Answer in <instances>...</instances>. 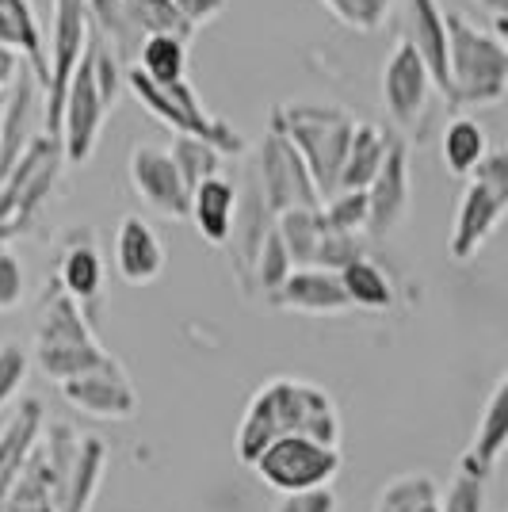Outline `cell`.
<instances>
[{"label": "cell", "mask_w": 508, "mask_h": 512, "mask_svg": "<svg viewBox=\"0 0 508 512\" xmlns=\"http://www.w3.org/2000/svg\"><path fill=\"white\" fill-rule=\"evenodd\" d=\"M0 46H16L20 50V31H16V23H12V16L4 8H0Z\"/></svg>", "instance_id": "obj_41"}, {"label": "cell", "mask_w": 508, "mask_h": 512, "mask_svg": "<svg viewBox=\"0 0 508 512\" xmlns=\"http://www.w3.org/2000/svg\"><path fill=\"white\" fill-rule=\"evenodd\" d=\"M62 394L69 406L85 409L92 417H104V421H130L138 413V390L127 379V371L119 363L100 367V371H88L77 379H65Z\"/></svg>", "instance_id": "obj_15"}, {"label": "cell", "mask_w": 508, "mask_h": 512, "mask_svg": "<svg viewBox=\"0 0 508 512\" xmlns=\"http://www.w3.org/2000/svg\"><path fill=\"white\" fill-rule=\"evenodd\" d=\"M104 467H107L104 440L100 436H81L77 459H73L69 478H65L62 512H92V501H96L100 482H104Z\"/></svg>", "instance_id": "obj_22"}, {"label": "cell", "mask_w": 508, "mask_h": 512, "mask_svg": "<svg viewBox=\"0 0 508 512\" xmlns=\"http://www.w3.org/2000/svg\"><path fill=\"white\" fill-rule=\"evenodd\" d=\"M447 96L455 104H501L508 85V46L501 31L447 12Z\"/></svg>", "instance_id": "obj_2"}, {"label": "cell", "mask_w": 508, "mask_h": 512, "mask_svg": "<svg viewBox=\"0 0 508 512\" xmlns=\"http://www.w3.org/2000/svg\"><path fill=\"white\" fill-rule=\"evenodd\" d=\"M35 363L46 379L65 383V379H77L88 371H100L119 363L115 356H107L96 333L88 329L85 314H81V302H73L65 291L50 295L39 314V329H35Z\"/></svg>", "instance_id": "obj_4"}, {"label": "cell", "mask_w": 508, "mask_h": 512, "mask_svg": "<svg viewBox=\"0 0 508 512\" xmlns=\"http://www.w3.org/2000/svg\"><path fill=\"white\" fill-rule=\"evenodd\" d=\"M130 12V20L142 27V35H180V39H191V27L176 8L172 0H123Z\"/></svg>", "instance_id": "obj_31"}, {"label": "cell", "mask_w": 508, "mask_h": 512, "mask_svg": "<svg viewBox=\"0 0 508 512\" xmlns=\"http://www.w3.org/2000/svg\"><path fill=\"white\" fill-rule=\"evenodd\" d=\"M413 50L432 73V85L447 96V23L440 0H409V35Z\"/></svg>", "instance_id": "obj_21"}, {"label": "cell", "mask_w": 508, "mask_h": 512, "mask_svg": "<svg viewBox=\"0 0 508 512\" xmlns=\"http://www.w3.org/2000/svg\"><path fill=\"white\" fill-rule=\"evenodd\" d=\"M115 268L130 287H146L165 272V245L142 214H127L115 230Z\"/></svg>", "instance_id": "obj_18"}, {"label": "cell", "mask_w": 508, "mask_h": 512, "mask_svg": "<svg viewBox=\"0 0 508 512\" xmlns=\"http://www.w3.org/2000/svg\"><path fill=\"white\" fill-rule=\"evenodd\" d=\"M444 490L428 470H405L375 497V512H440Z\"/></svg>", "instance_id": "obj_25"}, {"label": "cell", "mask_w": 508, "mask_h": 512, "mask_svg": "<svg viewBox=\"0 0 508 512\" xmlns=\"http://www.w3.org/2000/svg\"><path fill=\"white\" fill-rule=\"evenodd\" d=\"M4 512H62V486H58V474L46 463L39 432L23 455L20 474H16L8 501H4Z\"/></svg>", "instance_id": "obj_20"}, {"label": "cell", "mask_w": 508, "mask_h": 512, "mask_svg": "<svg viewBox=\"0 0 508 512\" xmlns=\"http://www.w3.org/2000/svg\"><path fill=\"white\" fill-rule=\"evenodd\" d=\"M123 85L134 92V100L146 107L149 115H157L165 127H172L176 134H195V138H207L211 146H218L222 153H241L245 142L233 127H226L222 119H214L207 107L199 104L195 88L184 81H172V85H157L149 81L138 65H127L123 73Z\"/></svg>", "instance_id": "obj_5"}, {"label": "cell", "mask_w": 508, "mask_h": 512, "mask_svg": "<svg viewBox=\"0 0 508 512\" xmlns=\"http://www.w3.org/2000/svg\"><path fill=\"white\" fill-rule=\"evenodd\" d=\"M230 0H172V8L191 23V27H203V23H211L222 8H226Z\"/></svg>", "instance_id": "obj_39"}, {"label": "cell", "mask_w": 508, "mask_h": 512, "mask_svg": "<svg viewBox=\"0 0 508 512\" xmlns=\"http://www.w3.org/2000/svg\"><path fill=\"white\" fill-rule=\"evenodd\" d=\"M463 199L455 211V226H451V256L455 260H470L486 245L493 230L501 226L508 211V153L489 150L478 169L466 176Z\"/></svg>", "instance_id": "obj_6"}, {"label": "cell", "mask_w": 508, "mask_h": 512, "mask_svg": "<svg viewBox=\"0 0 508 512\" xmlns=\"http://www.w3.org/2000/svg\"><path fill=\"white\" fill-rule=\"evenodd\" d=\"M169 153L172 161H176V169H180V176H184V184H188V192L203 176L222 172V157H226L218 146H211L207 138H195V134H176Z\"/></svg>", "instance_id": "obj_29"}, {"label": "cell", "mask_w": 508, "mask_h": 512, "mask_svg": "<svg viewBox=\"0 0 508 512\" xmlns=\"http://www.w3.org/2000/svg\"><path fill=\"white\" fill-rule=\"evenodd\" d=\"M367 192V234L386 237L394 234L409 214V150H405V138L390 134L386 142V157H382L379 172L371 176V184L363 188Z\"/></svg>", "instance_id": "obj_12"}, {"label": "cell", "mask_w": 508, "mask_h": 512, "mask_svg": "<svg viewBox=\"0 0 508 512\" xmlns=\"http://www.w3.org/2000/svg\"><path fill=\"white\" fill-rule=\"evenodd\" d=\"M268 299H272V306L295 310V314H310V318H325V314H344V310H352L344 287H340V276L329 272V268H318V264L291 268Z\"/></svg>", "instance_id": "obj_16"}, {"label": "cell", "mask_w": 508, "mask_h": 512, "mask_svg": "<svg viewBox=\"0 0 508 512\" xmlns=\"http://www.w3.org/2000/svg\"><path fill=\"white\" fill-rule=\"evenodd\" d=\"M256 184H260L264 203L272 207V214L287 211V207H321V195L314 188V176L306 169V161L298 157V150L279 130H272L260 142Z\"/></svg>", "instance_id": "obj_10"}, {"label": "cell", "mask_w": 508, "mask_h": 512, "mask_svg": "<svg viewBox=\"0 0 508 512\" xmlns=\"http://www.w3.org/2000/svg\"><path fill=\"white\" fill-rule=\"evenodd\" d=\"M0 111H4V92H0Z\"/></svg>", "instance_id": "obj_42"}, {"label": "cell", "mask_w": 508, "mask_h": 512, "mask_svg": "<svg viewBox=\"0 0 508 512\" xmlns=\"http://www.w3.org/2000/svg\"><path fill=\"white\" fill-rule=\"evenodd\" d=\"M107 104L100 96V85L92 77V62H88V46L81 62L73 69L69 85L62 96V119H58V142H62V157L69 165H85L96 153L100 130H104Z\"/></svg>", "instance_id": "obj_9"}, {"label": "cell", "mask_w": 508, "mask_h": 512, "mask_svg": "<svg viewBox=\"0 0 508 512\" xmlns=\"http://www.w3.org/2000/svg\"><path fill=\"white\" fill-rule=\"evenodd\" d=\"M23 302V264L0 249V314H12Z\"/></svg>", "instance_id": "obj_38"}, {"label": "cell", "mask_w": 508, "mask_h": 512, "mask_svg": "<svg viewBox=\"0 0 508 512\" xmlns=\"http://www.w3.org/2000/svg\"><path fill=\"white\" fill-rule=\"evenodd\" d=\"M440 512H486V478L459 470L440 501Z\"/></svg>", "instance_id": "obj_35"}, {"label": "cell", "mask_w": 508, "mask_h": 512, "mask_svg": "<svg viewBox=\"0 0 508 512\" xmlns=\"http://www.w3.org/2000/svg\"><path fill=\"white\" fill-rule=\"evenodd\" d=\"M432 73H428V65L421 62V54L413 50L409 39H398L394 50H390V58L382 65V107H386V115L394 119V127L398 130H417L424 119V111H428V96H432Z\"/></svg>", "instance_id": "obj_11"}, {"label": "cell", "mask_w": 508, "mask_h": 512, "mask_svg": "<svg viewBox=\"0 0 508 512\" xmlns=\"http://www.w3.org/2000/svg\"><path fill=\"white\" fill-rule=\"evenodd\" d=\"M440 150H444V165L451 176H470V172L478 169V161L489 153V138H486V127L478 123V119H470V115H455L451 123L444 127V142H440Z\"/></svg>", "instance_id": "obj_27"}, {"label": "cell", "mask_w": 508, "mask_h": 512, "mask_svg": "<svg viewBox=\"0 0 508 512\" xmlns=\"http://www.w3.org/2000/svg\"><path fill=\"white\" fill-rule=\"evenodd\" d=\"M276 512H340V501L333 486H318V490L279 493Z\"/></svg>", "instance_id": "obj_37"}, {"label": "cell", "mask_w": 508, "mask_h": 512, "mask_svg": "<svg viewBox=\"0 0 508 512\" xmlns=\"http://www.w3.org/2000/svg\"><path fill=\"white\" fill-rule=\"evenodd\" d=\"M0 8L12 16L16 31H20L23 58L35 65V73L43 77V88H46V39H43V23H39V12H35V0H0Z\"/></svg>", "instance_id": "obj_30"}, {"label": "cell", "mask_w": 508, "mask_h": 512, "mask_svg": "<svg viewBox=\"0 0 508 512\" xmlns=\"http://www.w3.org/2000/svg\"><path fill=\"white\" fill-rule=\"evenodd\" d=\"M130 188L149 211L161 218H188V184L165 146H134L130 150Z\"/></svg>", "instance_id": "obj_14"}, {"label": "cell", "mask_w": 508, "mask_h": 512, "mask_svg": "<svg viewBox=\"0 0 508 512\" xmlns=\"http://www.w3.org/2000/svg\"><path fill=\"white\" fill-rule=\"evenodd\" d=\"M291 268H295V264H291V256H287V249H283V241H279V234H276V222H272V230L264 234L260 249H256L249 287H260L264 295H272V291H276L279 283H283V276H287Z\"/></svg>", "instance_id": "obj_32"}, {"label": "cell", "mask_w": 508, "mask_h": 512, "mask_svg": "<svg viewBox=\"0 0 508 512\" xmlns=\"http://www.w3.org/2000/svg\"><path fill=\"white\" fill-rule=\"evenodd\" d=\"M31 371V356L20 341H0V409L8 406L27 383Z\"/></svg>", "instance_id": "obj_34"}, {"label": "cell", "mask_w": 508, "mask_h": 512, "mask_svg": "<svg viewBox=\"0 0 508 512\" xmlns=\"http://www.w3.org/2000/svg\"><path fill=\"white\" fill-rule=\"evenodd\" d=\"M337 276L344 295H348V306H360V310H386V306H394V283H390V276L382 272L375 260L356 256V260H348L340 268Z\"/></svg>", "instance_id": "obj_26"}, {"label": "cell", "mask_w": 508, "mask_h": 512, "mask_svg": "<svg viewBox=\"0 0 508 512\" xmlns=\"http://www.w3.org/2000/svg\"><path fill=\"white\" fill-rule=\"evenodd\" d=\"M88 0H54V20H50V65H46L43 88V127L50 138H58V119H62V96L88 46Z\"/></svg>", "instance_id": "obj_8"}, {"label": "cell", "mask_w": 508, "mask_h": 512, "mask_svg": "<svg viewBox=\"0 0 508 512\" xmlns=\"http://www.w3.org/2000/svg\"><path fill=\"white\" fill-rule=\"evenodd\" d=\"M390 4H394V0H329V8H333L348 27H356V31H375V27L386 20Z\"/></svg>", "instance_id": "obj_36"}, {"label": "cell", "mask_w": 508, "mask_h": 512, "mask_svg": "<svg viewBox=\"0 0 508 512\" xmlns=\"http://www.w3.org/2000/svg\"><path fill=\"white\" fill-rule=\"evenodd\" d=\"M505 444H508V375H501V379L493 383V390H489L486 409H482V417H478L470 448H466L463 459H459V470L489 482L497 463H501V455H505Z\"/></svg>", "instance_id": "obj_17"}, {"label": "cell", "mask_w": 508, "mask_h": 512, "mask_svg": "<svg viewBox=\"0 0 508 512\" xmlns=\"http://www.w3.org/2000/svg\"><path fill=\"white\" fill-rule=\"evenodd\" d=\"M321 218L333 226V230H348V234H360L367 226V192L363 188H340L321 203Z\"/></svg>", "instance_id": "obj_33"}, {"label": "cell", "mask_w": 508, "mask_h": 512, "mask_svg": "<svg viewBox=\"0 0 508 512\" xmlns=\"http://www.w3.org/2000/svg\"><path fill=\"white\" fill-rule=\"evenodd\" d=\"M43 115V77L23 58L12 85L4 88L0 111V176L20 161V153L35 142V123Z\"/></svg>", "instance_id": "obj_13"}, {"label": "cell", "mask_w": 508, "mask_h": 512, "mask_svg": "<svg viewBox=\"0 0 508 512\" xmlns=\"http://www.w3.org/2000/svg\"><path fill=\"white\" fill-rule=\"evenodd\" d=\"M386 142L390 134H382L375 123H360L352 127V138H348V153H344V165H340L337 176V192L340 188H367L371 176L379 172L382 157H386Z\"/></svg>", "instance_id": "obj_24"}, {"label": "cell", "mask_w": 508, "mask_h": 512, "mask_svg": "<svg viewBox=\"0 0 508 512\" xmlns=\"http://www.w3.org/2000/svg\"><path fill=\"white\" fill-rule=\"evenodd\" d=\"M352 127H356V119L333 104H287L272 115V130H279L306 161L321 203L337 192V176L344 153H348Z\"/></svg>", "instance_id": "obj_3"}, {"label": "cell", "mask_w": 508, "mask_h": 512, "mask_svg": "<svg viewBox=\"0 0 508 512\" xmlns=\"http://www.w3.org/2000/svg\"><path fill=\"white\" fill-rule=\"evenodd\" d=\"M58 287L73 302H92L104 287V260H100V249L92 245V237H77L69 249L62 253V264H58Z\"/></svg>", "instance_id": "obj_23"}, {"label": "cell", "mask_w": 508, "mask_h": 512, "mask_svg": "<svg viewBox=\"0 0 508 512\" xmlns=\"http://www.w3.org/2000/svg\"><path fill=\"white\" fill-rule=\"evenodd\" d=\"M134 65L157 85H172L188 77V39L180 35H146Z\"/></svg>", "instance_id": "obj_28"}, {"label": "cell", "mask_w": 508, "mask_h": 512, "mask_svg": "<svg viewBox=\"0 0 508 512\" xmlns=\"http://www.w3.org/2000/svg\"><path fill=\"white\" fill-rule=\"evenodd\" d=\"M23 54L16 46H0V92L12 85V77H16V69H20Z\"/></svg>", "instance_id": "obj_40"}, {"label": "cell", "mask_w": 508, "mask_h": 512, "mask_svg": "<svg viewBox=\"0 0 508 512\" xmlns=\"http://www.w3.org/2000/svg\"><path fill=\"white\" fill-rule=\"evenodd\" d=\"M233 214H237V184L222 172L203 176L188 192V218L195 234L207 245H226L230 241Z\"/></svg>", "instance_id": "obj_19"}, {"label": "cell", "mask_w": 508, "mask_h": 512, "mask_svg": "<svg viewBox=\"0 0 508 512\" xmlns=\"http://www.w3.org/2000/svg\"><path fill=\"white\" fill-rule=\"evenodd\" d=\"M340 463H344V455H340L337 444H321L314 436L287 432V436H276L272 444L256 451L249 467L264 486H272L276 493H298L333 486Z\"/></svg>", "instance_id": "obj_7"}, {"label": "cell", "mask_w": 508, "mask_h": 512, "mask_svg": "<svg viewBox=\"0 0 508 512\" xmlns=\"http://www.w3.org/2000/svg\"><path fill=\"white\" fill-rule=\"evenodd\" d=\"M287 432H302V436L340 448V413L333 394L306 379H291V375L264 383L249 398L245 417L237 425V459L249 467L256 451Z\"/></svg>", "instance_id": "obj_1"}]
</instances>
